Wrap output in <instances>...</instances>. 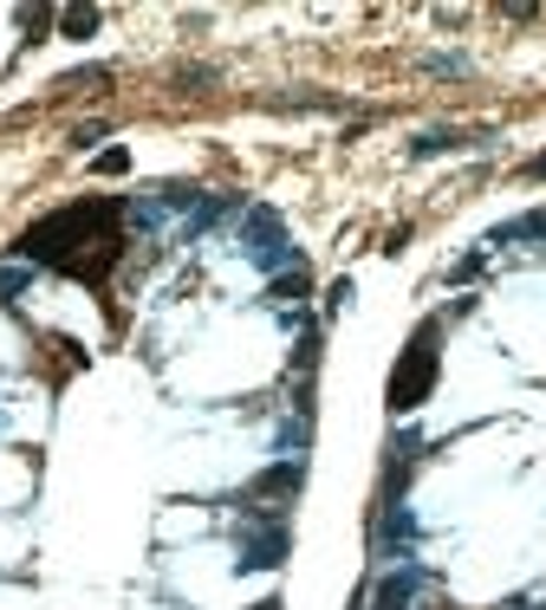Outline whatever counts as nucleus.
<instances>
[{
  "label": "nucleus",
  "mask_w": 546,
  "mask_h": 610,
  "mask_svg": "<svg viewBox=\"0 0 546 610\" xmlns=\"http://www.w3.org/2000/svg\"><path fill=\"white\" fill-rule=\"evenodd\" d=\"M85 85H111V72L105 66H78V72L59 78V91H85Z\"/></svg>",
  "instance_id": "obj_15"
},
{
  "label": "nucleus",
  "mask_w": 546,
  "mask_h": 610,
  "mask_svg": "<svg viewBox=\"0 0 546 610\" xmlns=\"http://www.w3.org/2000/svg\"><path fill=\"white\" fill-rule=\"evenodd\" d=\"M351 305V279H332V286H325V312H345Z\"/></svg>",
  "instance_id": "obj_18"
},
{
  "label": "nucleus",
  "mask_w": 546,
  "mask_h": 610,
  "mask_svg": "<svg viewBox=\"0 0 546 610\" xmlns=\"http://www.w3.org/2000/svg\"><path fill=\"white\" fill-rule=\"evenodd\" d=\"M59 27H66V39H85V33H98V13L91 7H72V13H59Z\"/></svg>",
  "instance_id": "obj_14"
},
{
  "label": "nucleus",
  "mask_w": 546,
  "mask_h": 610,
  "mask_svg": "<svg viewBox=\"0 0 546 610\" xmlns=\"http://www.w3.org/2000/svg\"><path fill=\"white\" fill-rule=\"evenodd\" d=\"M176 78H183V85H215V72H208V66H183Z\"/></svg>",
  "instance_id": "obj_19"
},
{
  "label": "nucleus",
  "mask_w": 546,
  "mask_h": 610,
  "mask_svg": "<svg viewBox=\"0 0 546 610\" xmlns=\"http://www.w3.org/2000/svg\"><path fill=\"white\" fill-rule=\"evenodd\" d=\"M300 488H306V455H286V461H273L267 474H254L241 500H247V506H261V500H293Z\"/></svg>",
  "instance_id": "obj_6"
},
{
  "label": "nucleus",
  "mask_w": 546,
  "mask_h": 610,
  "mask_svg": "<svg viewBox=\"0 0 546 610\" xmlns=\"http://www.w3.org/2000/svg\"><path fill=\"white\" fill-rule=\"evenodd\" d=\"M442 318H423L417 332H410V344L397 351V364H390V383H384V403L390 416H410V410H423L429 390H436V377H442Z\"/></svg>",
  "instance_id": "obj_2"
},
{
  "label": "nucleus",
  "mask_w": 546,
  "mask_h": 610,
  "mask_svg": "<svg viewBox=\"0 0 546 610\" xmlns=\"http://www.w3.org/2000/svg\"><path fill=\"white\" fill-rule=\"evenodd\" d=\"M27 286H33V267L27 260H0V305H13Z\"/></svg>",
  "instance_id": "obj_10"
},
{
  "label": "nucleus",
  "mask_w": 546,
  "mask_h": 610,
  "mask_svg": "<svg viewBox=\"0 0 546 610\" xmlns=\"http://www.w3.org/2000/svg\"><path fill=\"white\" fill-rule=\"evenodd\" d=\"M286 552H293V527H286L280 513H254V520L241 527V559H234V572H273V565H286Z\"/></svg>",
  "instance_id": "obj_4"
},
{
  "label": "nucleus",
  "mask_w": 546,
  "mask_h": 610,
  "mask_svg": "<svg viewBox=\"0 0 546 610\" xmlns=\"http://www.w3.org/2000/svg\"><path fill=\"white\" fill-rule=\"evenodd\" d=\"M234 208H241V195H222V189H202V201L189 208V240L195 234H208L215 222H228Z\"/></svg>",
  "instance_id": "obj_7"
},
{
  "label": "nucleus",
  "mask_w": 546,
  "mask_h": 610,
  "mask_svg": "<svg viewBox=\"0 0 546 610\" xmlns=\"http://www.w3.org/2000/svg\"><path fill=\"white\" fill-rule=\"evenodd\" d=\"M417 461H423V435H417V429H390V442H384V481H378V506H397V500H403V481L417 474Z\"/></svg>",
  "instance_id": "obj_5"
},
{
  "label": "nucleus",
  "mask_w": 546,
  "mask_h": 610,
  "mask_svg": "<svg viewBox=\"0 0 546 610\" xmlns=\"http://www.w3.org/2000/svg\"><path fill=\"white\" fill-rule=\"evenodd\" d=\"M91 169H98V176H124V169H130V150H105Z\"/></svg>",
  "instance_id": "obj_17"
},
{
  "label": "nucleus",
  "mask_w": 546,
  "mask_h": 610,
  "mask_svg": "<svg viewBox=\"0 0 546 610\" xmlns=\"http://www.w3.org/2000/svg\"><path fill=\"white\" fill-rule=\"evenodd\" d=\"M267 293H273V299H300V293H312L306 260H300V267H286V273H273V279H267Z\"/></svg>",
  "instance_id": "obj_11"
},
{
  "label": "nucleus",
  "mask_w": 546,
  "mask_h": 610,
  "mask_svg": "<svg viewBox=\"0 0 546 610\" xmlns=\"http://www.w3.org/2000/svg\"><path fill=\"white\" fill-rule=\"evenodd\" d=\"M520 240H546V208H534V215H520V222H501V228L488 234L481 247L495 254V247H520Z\"/></svg>",
  "instance_id": "obj_8"
},
{
  "label": "nucleus",
  "mask_w": 546,
  "mask_h": 610,
  "mask_svg": "<svg viewBox=\"0 0 546 610\" xmlns=\"http://www.w3.org/2000/svg\"><path fill=\"white\" fill-rule=\"evenodd\" d=\"M481 267H488V247H475V254H462V260L449 267V286H468V279H475Z\"/></svg>",
  "instance_id": "obj_16"
},
{
  "label": "nucleus",
  "mask_w": 546,
  "mask_h": 610,
  "mask_svg": "<svg viewBox=\"0 0 546 610\" xmlns=\"http://www.w3.org/2000/svg\"><path fill=\"white\" fill-rule=\"evenodd\" d=\"M468 137H475V130H423V137H417V144H410V163H429V156L468 150Z\"/></svg>",
  "instance_id": "obj_9"
},
{
  "label": "nucleus",
  "mask_w": 546,
  "mask_h": 610,
  "mask_svg": "<svg viewBox=\"0 0 546 610\" xmlns=\"http://www.w3.org/2000/svg\"><path fill=\"white\" fill-rule=\"evenodd\" d=\"M280 111H345V98H325V91H286V98H273Z\"/></svg>",
  "instance_id": "obj_12"
},
{
  "label": "nucleus",
  "mask_w": 546,
  "mask_h": 610,
  "mask_svg": "<svg viewBox=\"0 0 546 610\" xmlns=\"http://www.w3.org/2000/svg\"><path fill=\"white\" fill-rule=\"evenodd\" d=\"M241 254H247L254 267L267 273V279H273V273H286V267H300V247L286 240L280 215H273V208H261V201L241 215Z\"/></svg>",
  "instance_id": "obj_3"
},
{
  "label": "nucleus",
  "mask_w": 546,
  "mask_h": 610,
  "mask_svg": "<svg viewBox=\"0 0 546 610\" xmlns=\"http://www.w3.org/2000/svg\"><path fill=\"white\" fill-rule=\"evenodd\" d=\"M423 72H436V78H468V59L462 52H429V59H417Z\"/></svg>",
  "instance_id": "obj_13"
},
{
  "label": "nucleus",
  "mask_w": 546,
  "mask_h": 610,
  "mask_svg": "<svg viewBox=\"0 0 546 610\" xmlns=\"http://www.w3.org/2000/svg\"><path fill=\"white\" fill-rule=\"evenodd\" d=\"M254 610H280V598H261V604H254Z\"/></svg>",
  "instance_id": "obj_20"
},
{
  "label": "nucleus",
  "mask_w": 546,
  "mask_h": 610,
  "mask_svg": "<svg viewBox=\"0 0 546 610\" xmlns=\"http://www.w3.org/2000/svg\"><path fill=\"white\" fill-rule=\"evenodd\" d=\"M13 260L27 267H52L66 279H85V286H105L124 260V201L117 195H85L72 208H52L46 222L13 240Z\"/></svg>",
  "instance_id": "obj_1"
}]
</instances>
